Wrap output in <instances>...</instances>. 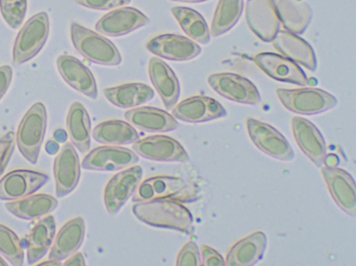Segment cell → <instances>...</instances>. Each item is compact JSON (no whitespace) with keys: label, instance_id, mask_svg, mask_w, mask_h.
Returning a JSON list of instances; mask_svg holds the SVG:
<instances>
[{"label":"cell","instance_id":"cell-1","mask_svg":"<svg viewBox=\"0 0 356 266\" xmlns=\"http://www.w3.org/2000/svg\"><path fill=\"white\" fill-rule=\"evenodd\" d=\"M133 212L140 222L150 226L175 230L186 235L193 233L192 213L180 201L159 199L136 202Z\"/></svg>","mask_w":356,"mask_h":266},{"label":"cell","instance_id":"cell-2","mask_svg":"<svg viewBox=\"0 0 356 266\" xmlns=\"http://www.w3.org/2000/svg\"><path fill=\"white\" fill-rule=\"evenodd\" d=\"M200 198L196 183L180 177L159 176L149 178L140 183L133 197L134 202L159 199H173L181 203H192Z\"/></svg>","mask_w":356,"mask_h":266},{"label":"cell","instance_id":"cell-3","mask_svg":"<svg viewBox=\"0 0 356 266\" xmlns=\"http://www.w3.org/2000/svg\"><path fill=\"white\" fill-rule=\"evenodd\" d=\"M71 38L74 48L88 60L104 66H118L122 61L119 50L110 40L72 22Z\"/></svg>","mask_w":356,"mask_h":266},{"label":"cell","instance_id":"cell-4","mask_svg":"<svg viewBox=\"0 0 356 266\" xmlns=\"http://www.w3.org/2000/svg\"><path fill=\"white\" fill-rule=\"evenodd\" d=\"M47 126V112L41 102L34 103L23 117L16 135V143L23 157L37 164Z\"/></svg>","mask_w":356,"mask_h":266},{"label":"cell","instance_id":"cell-5","mask_svg":"<svg viewBox=\"0 0 356 266\" xmlns=\"http://www.w3.org/2000/svg\"><path fill=\"white\" fill-rule=\"evenodd\" d=\"M49 33L47 13L33 15L21 28L13 48V63L19 66L35 57L42 49Z\"/></svg>","mask_w":356,"mask_h":266},{"label":"cell","instance_id":"cell-6","mask_svg":"<svg viewBox=\"0 0 356 266\" xmlns=\"http://www.w3.org/2000/svg\"><path fill=\"white\" fill-rule=\"evenodd\" d=\"M277 94L286 109L297 114L317 115L337 105L335 97L320 89H278Z\"/></svg>","mask_w":356,"mask_h":266},{"label":"cell","instance_id":"cell-7","mask_svg":"<svg viewBox=\"0 0 356 266\" xmlns=\"http://www.w3.org/2000/svg\"><path fill=\"white\" fill-rule=\"evenodd\" d=\"M246 125L252 142L261 151L280 160L290 161L295 158L288 140L273 126L252 118L247 119Z\"/></svg>","mask_w":356,"mask_h":266},{"label":"cell","instance_id":"cell-8","mask_svg":"<svg viewBox=\"0 0 356 266\" xmlns=\"http://www.w3.org/2000/svg\"><path fill=\"white\" fill-rule=\"evenodd\" d=\"M208 82L218 94L238 103L256 106L261 101L256 86L250 80L232 73L210 75Z\"/></svg>","mask_w":356,"mask_h":266},{"label":"cell","instance_id":"cell-9","mask_svg":"<svg viewBox=\"0 0 356 266\" xmlns=\"http://www.w3.org/2000/svg\"><path fill=\"white\" fill-rule=\"evenodd\" d=\"M142 167L139 165L118 173L108 182L104 193L106 210L111 215L116 214L133 196L141 181Z\"/></svg>","mask_w":356,"mask_h":266},{"label":"cell","instance_id":"cell-10","mask_svg":"<svg viewBox=\"0 0 356 266\" xmlns=\"http://www.w3.org/2000/svg\"><path fill=\"white\" fill-rule=\"evenodd\" d=\"M245 18L251 31L263 42H273L280 31V21L274 0H248Z\"/></svg>","mask_w":356,"mask_h":266},{"label":"cell","instance_id":"cell-11","mask_svg":"<svg viewBox=\"0 0 356 266\" xmlns=\"http://www.w3.org/2000/svg\"><path fill=\"white\" fill-rule=\"evenodd\" d=\"M139 161L138 155L131 149L118 147H100L86 156L82 166L84 169L113 172L124 169Z\"/></svg>","mask_w":356,"mask_h":266},{"label":"cell","instance_id":"cell-12","mask_svg":"<svg viewBox=\"0 0 356 266\" xmlns=\"http://www.w3.org/2000/svg\"><path fill=\"white\" fill-rule=\"evenodd\" d=\"M49 181L44 173L31 170H15L0 181V200L15 201L38 192Z\"/></svg>","mask_w":356,"mask_h":266},{"label":"cell","instance_id":"cell-13","mask_svg":"<svg viewBox=\"0 0 356 266\" xmlns=\"http://www.w3.org/2000/svg\"><path fill=\"white\" fill-rule=\"evenodd\" d=\"M133 148L136 153L147 160L181 163L189 160L188 155L181 144L168 136L147 137L136 141Z\"/></svg>","mask_w":356,"mask_h":266},{"label":"cell","instance_id":"cell-14","mask_svg":"<svg viewBox=\"0 0 356 266\" xmlns=\"http://www.w3.org/2000/svg\"><path fill=\"white\" fill-rule=\"evenodd\" d=\"M321 173L337 205L348 215L355 217L356 187L352 176L346 170L332 167H323Z\"/></svg>","mask_w":356,"mask_h":266},{"label":"cell","instance_id":"cell-15","mask_svg":"<svg viewBox=\"0 0 356 266\" xmlns=\"http://www.w3.org/2000/svg\"><path fill=\"white\" fill-rule=\"evenodd\" d=\"M172 115L184 122L198 124L226 117L227 111L213 98L195 96L178 103Z\"/></svg>","mask_w":356,"mask_h":266},{"label":"cell","instance_id":"cell-16","mask_svg":"<svg viewBox=\"0 0 356 266\" xmlns=\"http://www.w3.org/2000/svg\"><path fill=\"white\" fill-rule=\"evenodd\" d=\"M54 171L56 194L63 198L77 187L81 174L79 156L72 143L67 142L57 155Z\"/></svg>","mask_w":356,"mask_h":266},{"label":"cell","instance_id":"cell-17","mask_svg":"<svg viewBox=\"0 0 356 266\" xmlns=\"http://www.w3.org/2000/svg\"><path fill=\"white\" fill-rule=\"evenodd\" d=\"M150 20L134 8H122L111 11L97 22L96 31L104 35L120 37L145 26Z\"/></svg>","mask_w":356,"mask_h":266},{"label":"cell","instance_id":"cell-18","mask_svg":"<svg viewBox=\"0 0 356 266\" xmlns=\"http://www.w3.org/2000/svg\"><path fill=\"white\" fill-rule=\"evenodd\" d=\"M147 49L154 55L174 61L191 60L201 53L196 42L176 34H163L154 38L149 40Z\"/></svg>","mask_w":356,"mask_h":266},{"label":"cell","instance_id":"cell-19","mask_svg":"<svg viewBox=\"0 0 356 266\" xmlns=\"http://www.w3.org/2000/svg\"><path fill=\"white\" fill-rule=\"evenodd\" d=\"M291 128L302 151L316 166H323L326 159V144L317 126L307 119L295 117L291 120Z\"/></svg>","mask_w":356,"mask_h":266},{"label":"cell","instance_id":"cell-20","mask_svg":"<svg viewBox=\"0 0 356 266\" xmlns=\"http://www.w3.org/2000/svg\"><path fill=\"white\" fill-rule=\"evenodd\" d=\"M254 60L264 72L280 82L308 85L305 73L288 58L272 53H262L257 54Z\"/></svg>","mask_w":356,"mask_h":266},{"label":"cell","instance_id":"cell-21","mask_svg":"<svg viewBox=\"0 0 356 266\" xmlns=\"http://www.w3.org/2000/svg\"><path fill=\"white\" fill-rule=\"evenodd\" d=\"M56 65L62 78L69 85L91 99H97L99 92L95 78L82 62L76 58L65 55L58 57Z\"/></svg>","mask_w":356,"mask_h":266},{"label":"cell","instance_id":"cell-22","mask_svg":"<svg viewBox=\"0 0 356 266\" xmlns=\"http://www.w3.org/2000/svg\"><path fill=\"white\" fill-rule=\"evenodd\" d=\"M149 75L165 108H173L180 97L179 82L173 70L163 60L152 57L149 62Z\"/></svg>","mask_w":356,"mask_h":266},{"label":"cell","instance_id":"cell-23","mask_svg":"<svg viewBox=\"0 0 356 266\" xmlns=\"http://www.w3.org/2000/svg\"><path fill=\"white\" fill-rule=\"evenodd\" d=\"M273 42L275 49L288 59L300 63L309 71L314 72L317 68V60L312 46L296 34L279 31Z\"/></svg>","mask_w":356,"mask_h":266},{"label":"cell","instance_id":"cell-24","mask_svg":"<svg viewBox=\"0 0 356 266\" xmlns=\"http://www.w3.org/2000/svg\"><path fill=\"white\" fill-rule=\"evenodd\" d=\"M267 247V236L261 231H255L234 244L227 253L226 265L251 266L262 259Z\"/></svg>","mask_w":356,"mask_h":266},{"label":"cell","instance_id":"cell-25","mask_svg":"<svg viewBox=\"0 0 356 266\" xmlns=\"http://www.w3.org/2000/svg\"><path fill=\"white\" fill-rule=\"evenodd\" d=\"M85 236V222L82 217H74L63 226L56 236L49 258L63 261L78 251Z\"/></svg>","mask_w":356,"mask_h":266},{"label":"cell","instance_id":"cell-26","mask_svg":"<svg viewBox=\"0 0 356 266\" xmlns=\"http://www.w3.org/2000/svg\"><path fill=\"white\" fill-rule=\"evenodd\" d=\"M124 117L131 125L147 132H169L176 130L179 125L173 115L153 107L129 110L125 113Z\"/></svg>","mask_w":356,"mask_h":266},{"label":"cell","instance_id":"cell-27","mask_svg":"<svg viewBox=\"0 0 356 266\" xmlns=\"http://www.w3.org/2000/svg\"><path fill=\"white\" fill-rule=\"evenodd\" d=\"M280 23L286 31L302 34L312 19V10L302 0H274Z\"/></svg>","mask_w":356,"mask_h":266},{"label":"cell","instance_id":"cell-28","mask_svg":"<svg viewBox=\"0 0 356 266\" xmlns=\"http://www.w3.org/2000/svg\"><path fill=\"white\" fill-rule=\"evenodd\" d=\"M56 222L47 216L33 228L26 241L27 263L33 265L41 260L49 250L56 234Z\"/></svg>","mask_w":356,"mask_h":266},{"label":"cell","instance_id":"cell-29","mask_svg":"<svg viewBox=\"0 0 356 266\" xmlns=\"http://www.w3.org/2000/svg\"><path fill=\"white\" fill-rule=\"evenodd\" d=\"M58 201L54 197L39 194L5 204L13 215L23 219L39 218L56 210Z\"/></svg>","mask_w":356,"mask_h":266},{"label":"cell","instance_id":"cell-30","mask_svg":"<svg viewBox=\"0 0 356 266\" xmlns=\"http://www.w3.org/2000/svg\"><path fill=\"white\" fill-rule=\"evenodd\" d=\"M106 99L113 106L129 108L143 105L153 99L154 92L143 83H128L104 90Z\"/></svg>","mask_w":356,"mask_h":266},{"label":"cell","instance_id":"cell-31","mask_svg":"<svg viewBox=\"0 0 356 266\" xmlns=\"http://www.w3.org/2000/svg\"><path fill=\"white\" fill-rule=\"evenodd\" d=\"M67 126L74 146L86 153L90 148V119L87 109L79 102H74L69 109Z\"/></svg>","mask_w":356,"mask_h":266},{"label":"cell","instance_id":"cell-32","mask_svg":"<svg viewBox=\"0 0 356 266\" xmlns=\"http://www.w3.org/2000/svg\"><path fill=\"white\" fill-rule=\"evenodd\" d=\"M92 136L97 142L107 144H127L140 140V135L133 126L118 119L96 126Z\"/></svg>","mask_w":356,"mask_h":266},{"label":"cell","instance_id":"cell-33","mask_svg":"<svg viewBox=\"0 0 356 266\" xmlns=\"http://www.w3.org/2000/svg\"><path fill=\"white\" fill-rule=\"evenodd\" d=\"M171 13L189 38L202 44L210 42L208 24L197 11L188 8L175 7L171 9Z\"/></svg>","mask_w":356,"mask_h":266},{"label":"cell","instance_id":"cell-34","mask_svg":"<svg viewBox=\"0 0 356 266\" xmlns=\"http://www.w3.org/2000/svg\"><path fill=\"white\" fill-rule=\"evenodd\" d=\"M243 0H220L211 27V35L219 37L236 24L243 13Z\"/></svg>","mask_w":356,"mask_h":266},{"label":"cell","instance_id":"cell-35","mask_svg":"<svg viewBox=\"0 0 356 266\" xmlns=\"http://www.w3.org/2000/svg\"><path fill=\"white\" fill-rule=\"evenodd\" d=\"M0 253L13 265L24 263L25 253L21 240L14 231L0 224Z\"/></svg>","mask_w":356,"mask_h":266},{"label":"cell","instance_id":"cell-36","mask_svg":"<svg viewBox=\"0 0 356 266\" xmlns=\"http://www.w3.org/2000/svg\"><path fill=\"white\" fill-rule=\"evenodd\" d=\"M27 0H0V11L5 22L13 28H18L25 19Z\"/></svg>","mask_w":356,"mask_h":266},{"label":"cell","instance_id":"cell-37","mask_svg":"<svg viewBox=\"0 0 356 266\" xmlns=\"http://www.w3.org/2000/svg\"><path fill=\"white\" fill-rule=\"evenodd\" d=\"M14 132H8L0 138V177L2 176L13 156L15 147Z\"/></svg>","mask_w":356,"mask_h":266},{"label":"cell","instance_id":"cell-38","mask_svg":"<svg viewBox=\"0 0 356 266\" xmlns=\"http://www.w3.org/2000/svg\"><path fill=\"white\" fill-rule=\"evenodd\" d=\"M177 265H201L199 248L194 242H188L184 246L177 257Z\"/></svg>","mask_w":356,"mask_h":266},{"label":"cell","instance_id":"cell-39","mask_svg":"<svg viewBox=\"0 0 356 266\" xmlns=\"http://www.w3.org/2000/svg\"><path fill=\"white\" fill-rule=\"evenodd\" d=\"M74 2L90 9L107 10L123 7L131 0H74Z\"/></svg>","mask_w":356,"mask_h":266},{"label":"cell","instance_id":"cell-40","mask_svg":"<svg viewBox=\"0 0 356 266\" xmlns=\"http://www.w3.org/2000/svg\"><path fill=\"white\" fill-rule=\"evenodd\" d=\"M204 265H226L225 260L221 254L211 247L202 245L200 247Z\"/></svg>","mask_w":356,"mask_h":266},{"label":"cell","instance_id":"cell-41","mask_svg":"<svg viewBox=\"0 0 356 266\" xmlns=\"http://www.w3.org/2000/svg\"><path fill=\"white\" fill-rule=\"evenodd\" d=\"M13 68L10 66L0 67V100L8 91L13 80Z\"/></svg>","mask_w":356,"mask_h":266},{"label":"cell","instance_id":"cell-42","mask_svg":"<svg viewBox=\"0 0 356 266\" xmlns=\"http://www.w3.org/2000/svg\"><path fill=\"white\" fill-rule=\"evenodd\" d=\"M64 265H86L85 258L82 253H74L64 263Z\"/></svg>","mask_w":356,"mask_h":266},{"label":"cell","instance_id":"cell-43","mask_svg":"<svg viewBox=\"0 0 356 266\" xmlns=\"http://www.w3.org/2000/svg\"><path fill=\"white\" fill-rule=\"evenodd\" d=\"M46 151H47L49 154H55L59 150V144L55 141H49L47 144H46Z\"/></svg>","mask_w":356,"mask_h":266},{"label":"cell","instance_id":"cell-44","mask_svg":"<svg viewBox=\"0 0 356 266\" xmlns=\"http://www.w3.org/2000/svg\"><path fill=\"white\" fill-rule=\"evenodd\" d=\"M54 138L57 142H64L67 140V134L64 130H57L54 133Z\"/></svg>","mask_w":356,"mask_h":266},{"label":"cell","instance_id":"cell-45","mask_svg":"<svg viewBox=\"0 0 356 266\" xmlns=\"http://www.w3.org/2000/svg\"><path fill=\"white\" fill-rule=\"evenodd\" d=\"M60 261H56V260H51L49 259V261L48 262H44L42 263H40L39 265H61Z\"/></svg>","mask_w":356,"mask_h":266},{"label":"cell","instance_id":"cell-46","mask_svg":"<svg viewBox=\"0 0 356 266\" xmlns=\"http://www.w3.org/2000/svg\"><path fill=\"white\" fill-rule=\"evenodd\" d=\"M172 1L182 2V3H201L207 1V0H172Z\"/></svg>","mask_w":356,"mask_h":266},{"label":"cell","instance_id":"cell-47","mask_svg":"<svg viewBox=\"0 0 356 266\" xmlns=\"http://www.w3.org/2000/svg\"><path fill=\"white\" fill-rule=\"evenodd\" d=\"M0 265H8V263L1 256H0Z\"/></svg>","mask_w":356,"mask_h":266}]
</instances>
